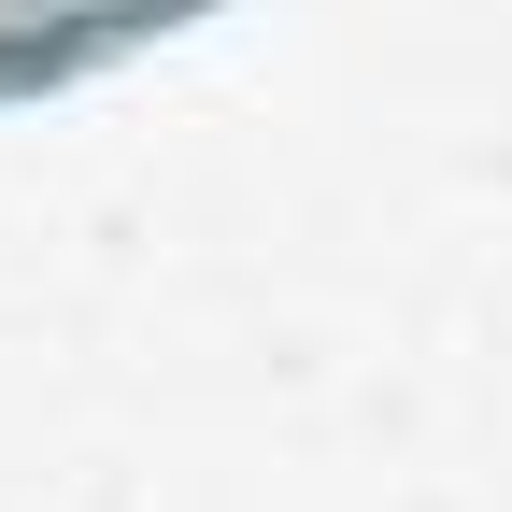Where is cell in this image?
Wrapping results in <instances>:
<instances>
[{"mask_svg": "<svg viewBox=\"0 0 512 512\" xmlns=\"http://www.w3.org/2000/svg\"><path fill=\"white\" fill-rule=\"evenodd\" d=\"M228 0H0V114H43V100H86L100 72L185 43Z\"/></svg>", "mask_w": 512, "mask_h": 512, "instance_id": "cell-1", "label": "cell"}]
</instances>
